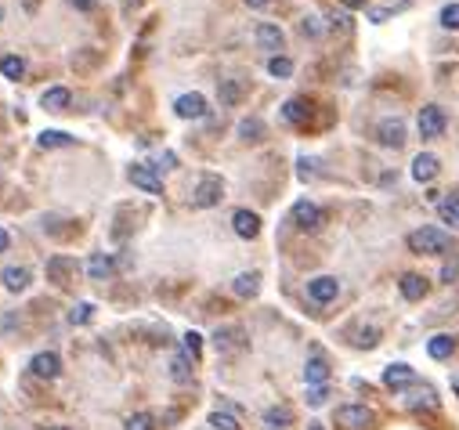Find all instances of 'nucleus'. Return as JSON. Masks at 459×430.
I'll list each match as a JSON object with an SVG mask.
<instances>
[{"label":"nucleus","instance_id":"58836bf2","mask_svg":"<svg viewBox=\"0 0 459 430\" xmlns=\"http://www.w3.org/2000/svg\"><path fill=\"white\" fill-rule=\"evenodd\" d=\"M441 25H445V29H459V4H448V8L441 11Z\"/></svg>","mask_w":459,"mask_h":430},{"label":"nucleus","instance_id":"4468645a","mask_svg":"<svg viewBox=\"0 0 459 430\" xmlns=\"http://www.w3.org/2000/svg\"><path fill=\"white\" fill-rule=\"evenodd\" d=\"M257 44H261L264 51H282V29L271 25V22H261V25H257Z\"/></svg>","mask_w":459,"mask_h":430},{"label":"nucleus","instance_id":"72a5a7b5","mask_svg":"<svg viewBox=\"0 0 459 430\" xmlns=\"http://www.w3.org/2000/svg\"><path fill=\"white\" fill-rule=\"evenodd\" d=\"M239 98H242V87L232 83V80H225V83H221V102H225V105H235Z\"/></svg>","mask_w":459,"mask_h":430},{"label":"nucleus","instance_id":"bb28decb","mask_svg":"<svg viewBox=\"0 0 459 430\" xmlns=\"http://www.w3.org/2000/svg\"><path fill=\"white\" fill-rule=\"evenodd\" d=\"M286 423H293V412H290V409H268V412H264V426H268V430H279V426H286Z\"/></svg>","mask_w":459,"mask_h":430},{"label":"nucleus","instance_id":"39448f33","mask_svg":"<svg viewBox=\"0 0 459 430\" xmlns=\"http://www.w3.org/2000/svg\"><path fill=\"white\" fill-rule=\"evenodd\" d=\"M293 225L300 228V232H315L318 225H322V210L311 203V199H300V203H293Z\"/></svg>","mask_w":459,"mask_h":430},{"label":"nucleus","instance_id":"9d476101","mask_svg":"<svg viewBox=\"0 0 459 430\" xmlns=\"http://www.w3.org/2000/svg\"><path fill=\"white\" fill-rule=\"evenodd\" d=\"M383 383H387L391 390H402V387L416 383V373H412V365H402V362L387 365V369H383Z\"/></svg>","mask_w":459,"mask_h":430},{"label":"nucleus","instance_id":"c03bdc74","mask_svg":"<svg viewBox=\"0 0 459 430\" xmlns=\"http://www.w3.org/2000/svg\"><path fill=\"white\" fill-rule=\"evenodd\" d=\"M73 4H76L80 11H90V8H95V4H98V0H73Z\"/></svg>","mask_w":459,"mask_h":430},{"label":"nucleus","instance_id":"a19ab883","mask_svg":"<svg viewBox=\"0 0 459 430\" xmlns=\"http://www.w3.org/2000/svg\"><path fill=\"white\" fill-rule=\"evenodd\" d=\"M304 33H308V37H318V33H322L318 18H304Z\"/></svg>","mask_w":459,"mask_h":430},{"label":"nucleus","instance_id":"5701e85b","mask_svg":"<svg viewBox=\"0 0 459 430\" xmlns=\"http://www.w3.org/2000/svg\"><path fill=\"white\" fill-rule=\"evenodd\" d=\"M438 217H441L445 225L459 228V196H445V199L438 203Z\"/></svg>","mask_w":459,"mask_h":430},{"label":"nucleus","instance_id":"e433bc0d","mask_svg":"<svg viewBox=\"0 0 459 430\" xmlns=\"http://www.w3.org/2000/svg\"><path fill=\"white\" fill-rule=\"evenodd\" d=\"M376 340H380V329L369 326V329H362V333H358V340H354V344H358L362 351H369V347H376Z\"/></svg>","mask_w":459,"mask_h":430},{"label":"nucleus","instance_id":"4be33fe9","mask_svg":"<svg viewBox=\"0 0 459 430\" xmlns=\"http://www.w3.org/2000/svg\"><path fill=\"white\" fill-rule=\"evenodd\" d=\"M452 351H455V340H452V336H445V333H438L434 340L427 344V354H431V358H438V362H445Z\"/></svg>","mask_w":459,"mask_h":430},{"label":"nucleus","instance_id":"f03ea898","mask_svg":"<svg viewBox=\"0 0 459 430\" xmlns=\"http://www.w3.org/2000/svg\"><path fill=\"white\" fill-rule=\"evenodd\" d=\"M221 199H225V181L217 174H203L199 184H196V192H192V203L199 210H206V206H217Z\"/></svg>","mask_w":459,"mask_h":430},{"label":"nucleus","instance_id":"c85d7f7f","mask_svg":"<svg viewBox=\"0 0 459 430\" xmlns=\"http://www.w3.org/2000/svg\"><path fill=\"white\" fill-rule=\"evenodd\" d=\"M40 145L44 148H62V145H73V134H66V131H44Z\"/></svg>","mask_w":459,"mask_h":430},{"label":"nucleus","instance_id":"9b49d317","mask_svg":"<svg viewBox=\"0 0 459 430\" xmlns=\"http://www.w3.org/2000/svg\"><path fill=\"white\" fill-rule=\"evenodd\" d=\"M232 228H235V235H242V239H257L261 217H257L254 210H235V213H232Z\"/></svg>","mask_w":459,"mask_h":430},{"label":"nucleus","instance_id":"0eeeda50","mask_svg":"<svg viewBox=\"0 0 459 430\" xmlns=\"http://www.w3.org/2000/svg\"><path fill=\"white\" fill-rule=\"evenodd\" d=\"M29 369H33V376H40V380H54L58 373H62V358H58L54 351H40V354H33Z\"/></svg>","mask_w":459,"mask_h":430},{"label":"nucleus","instance_id":"ea45409f","mask_svg":"<svg viewBox=\"0 0 459 430\" xmlns=\"http://www.w3.org/2000/svg\"><path fill=\"white\" fill-rule=\"evenodd\" d=\"M326 398H329V387H326V383H322V387H311V390H308V405L318 409V405L326 402Z\"/></svg>","mask_w":459,"mask_h":430},{"label":"nucleus","instance_id":"1a4fd4ad","mask_svg":"<svg viewBox=\"0 0 459 430\" xmlns=\"http://www.w3.org/2000/svg\"><path fill=\"white\" fill-rule=\"evenodd\" d=\"M376 141L387 145V148H402V141H405V123H402V119H380Z\"/></svg>","mask_w":459,"mask_h":430},{"label":"nucleus","instance_id":"ddd939ff","mask_svg":"<svg viewBox=\"0 0 459 430\" xmlns=\"http://www.w3.org/2000/svg\"><path fill=\"white\" fill-rule=\"evenodd\" d=\"M438 167H441V163H438L434 152H419V156L412 160V177L427 184V181H434V177H438Z\"/></svg>","mask_w":459,"mask_h":430},{"label":"nucleus","instance_id":"a18cd8bd","mask_svg":"<svg viewBox=\"0 0 459 430\" xmlns=\"http://www.w3.org/2000/svg\"><path fill=\"white\" fill-rule=\"evenodd\" d=\"M8 242H11V239H8V232H4V228H0V253H4V250H8Z\"/></svg>","mask_w":459,"mask_h":430},{"label":"nucleus","instance_id":"09e8293b","mask_svg":"<svg viewBox=\"0 0 459 430\" xmlns=\"http://www.w3.org/2000/svg\"><path fill=\"white\" fill-rule=\"evenodd\" d=\"M51 430H69V426H51Z\"/></svg>","mask_w":459,"mask_h":430},{"label":"nucleus","instance_id":"f257e3e1","mask_svg":"<svg viewBox=\"0 0 459 430\" xmlns=\"http://www.w3.org/2000/svg\"><path fill=\"white\" fill-rule=\"evenodd\" d=\"M452 246V235L434 228V225H427V228H416L409 232V250L419 253V257H434V253H445Z\"/></svg>","mask_w":459,"mask_h":430},{"label":"nucleus","instance_id":"49530a36","mask_svg":"<svg viewBox=\"0 0 459 430\" xmlns=\"http://www.w3.org/2000/svg\"><path fill=\"white\" fill-rule=\"evenodd\" d=\"M340 4H344V8H362L365 0H340Z\"/></svg>","mask_w":459,"mask_h":430},{"label":"nucleus","instance_id":"f3484780","mask_svg":"<svg viewBox=\"0 0 459 430\" xmlns=\"http://www.w3.org/2000/svg\"><path fill=\"white\" fill-rule=\"evenodd\" d=\"M304 380H308L311 387H322L326 380H329V365H326V358H308V365H304Z\"/></svg>","mask_w":459,"mask_h":430},{"label":"nucleus","instance_id":"f8f14e48","mask_svg":"<svg viewBox=\"0 0 459 430\" xmlns=\"http://www.w3.org/2000/svg\"><path fill=\"white\" fill-rule=\"evenodd\" d=\"M174 112H177L181 119H199V116L206 112V98L196 95V90H192V95H181V98L174 102Z\"/></svg>","mask_w":459,"mask_h":430},{"label":"nucleus","instance_id":"473e14b6","mask_svg":"<svg viewBox=\"0 0 459 430\" xmlns=\"http://www.w3.org/2000/svg\"><path fill=\"white\" fill-rule=\"evenodd\" d=\"M124 430H156V419H152L148 412H138V416H131L127 419V426Z\"/></svg>","mask_w":459,"mask_h":430},{"label":"nucleus","instance_id":"20e7f679","mask_svg":"<svg viewBox=\"0 0 459 430\" xmlns=\"http://www.w3.org/2000/svg\"><path fill=\"white\" fill-rule=\"evenodd\" d=\"M336 423L347 426V430H365V426H373V409H365V405H340V409H336Z\"/></svg>","mask_w":459,"mask_h":430},{"label":"nucleus","instance_id":"37998d69","mask_svg":"<svg viewBox=\"0 0 459 430\" xmlns=\"http://www.w3.org/2000/svg\"><path fill=\"white\" fill-rule=\"evenodd\" d=\"M455 275H459V264H448V268L441 271V279H445V282H452V279H455Z\"/></svg>","mask_w":459,"mask_h":430},{"label":"nucleus","instance_id":"a211bd4d","mask_svg":"<svg viewBox=\"0 0 459 430\" xmlns=\"http://www.w3.org/2000/svg\"><path fill=\"white\" fill-rule=\"evenodd\" d=\"M73 268H76V264H73L69 257H51V261H47V279H51V282H58V286H66Z\"/></svg>","mask_w":459,"mask_h":430},{"label":"nucleus","instance_id":"de8ad7c7","mask_svg":"<svg viewBox=\"0 0 459 430\" xmlns=\"http://www.w3.org/2000/svg\"><path fill=\"white\" fill-rule=\"evenodd\" d=\"M246 4H250V8H264V4H268V0H246Z\"/></svg>","mask_w":459,"mask_h":430},{"label":"nucleus","instance_id":"2f4dec72","mask_svg":"<svg viewBox=\"0 0 459 430\" xmlns=\"http://www.w3.org/2000/svg\"><path fill=\"white\" fill-rule=\"evenodd\" d=\"M268 73H271V76H290V73H293V61L282 58V54H275V58L268 61Z\"/></svg>","mask_w":459,"mask_h":430},{"label":"nucleus","instance_id":"c9c22d12","mask_svg":"<svg viewBox=\"0 0 459 430\" xmlns=\"http://www.w3.org/2000/svg\"><path fill=\"white\" fill-rule=\"evenodd\" d=\"M90 315H95V307H90V304H76L73 311H69V322H73V326H83V322H90Z\"/></svg>","mask_w":459,"mask_h":430},{"label":"nucleus","instance_id":"f704fd0d","mask_svg":"<svg viewBox=\"0 0 459 430\" xmlns=\"http://www.w3.org/2000/svg\"><path fill=\"white\" fill-rule=\"evenodd\" d=\"M409 405H412V409H438V398H434V390H431V387H423V394H419V398H412Z\"/></svg>","mask_w":459,"mask_h":430},{"label":"nucleus","instance_id":"79ce46f5","mask_svg":"<svg viewBox=\"0 0 459 430\" xmlns=\"http://www.w3.org/2000/svg\"><path fill=\"white\" fill-rule=\"evenodd\" d=\"M329 22H333L336 29H347V25H351V18H347V15H333Z\"/></svg>","mask_w":459,"mask_h":430},{"label":"nucleus","instance_id":"7ed1b4c3","mask_svg":"<svg viewBox=\"0 0 459 430\" xmlns=\"http://www.w3.org/2000/svg\"><path fill=\"white\" fill-rule=\"evenodd\" d=\"M445 127H448V119H445V112H441L438 105H423V109H419V134H423V141L441 138Z\"/></svg>","mask_w":459,"mask_h":430},{"label":"nucleus","instance_id":"2eb2a0df","mask_svg":"<svg viewBox=\"0 0 459 430\" xmlns=\"http://www.w3.org/2000/svg\"><path fill=\"white\" fill-rule=\"evenodd\" d=\"M398 289H402V297H405V300H423L431 286H427L423 275H402V282H398Z\"/></svg>","mask_w":459,"mask_h":430},{"label":"nucleus","instance_id":"b1692460","mask_svg":"<svg viewBox=\"0 0 459 430\" xmlns=\"http://www.w3.org/2000/svg\"><path fill=\"white\" fill-rule=\"evenodd\" d=\"M213 344H217L221 351L242 347V329H217V333H213Z\"/></svg>","mask_w":459,"mask_h":430},{"label":"nucleus","instance_id":"6ab92c4d","mask_svg":"<svg viewBox=\"0 0 459 430\" xmlns=\"http://www.w3.org/2000/svg\"><path fill=\"white\" fill-rule=\"evenodd\" d=\"M282 116H286L290 123H308V116H311V102H308V98H290V102L282 105Z\"/></svg>","mask_w":459,"mask_h":430},{"label":"nucleus","instance_id":"cd10ccee","mask_svg":"<svg viewBox=\"0 0 459 430\" xmlns=\"http://www.w3.org/2000/svg\"><path fill=\"white\" fill-rule=\"evenodd\" d=\"M261 134H264V123L261 119H242L239 123V138L242 141H261Z\"/></svg>","mask_w":459,"mask_h":430},{"label":"nucleus","instance_id":"dca6fc26","mask_svg":"<svg viewBox=\"0 0 459 430\" xmlns=\"http://www.w3.org/2000/svg\"><path fill=\"white\" fill-rule=\"evenodd\" d=\"M257 289H261V275H257V271L235 275V282H232V293H235V297H257Z\"/></svg>","mask_w":459,"mask_h":430},{"label":"nucleus","instance_id":"393cba45","mask_svg":"<svg viewBox=\"0 0 459 430\" xmlns=\"http://www.w3.org/2000/svg\"><path fill=\"white\" fill-rule=\"evenodd\" d=\"M0 279H4V286H8L11 293H18V289L29 286V271H25V268H4V275H0Z\"/></svg>","mask_w":459,"mask_h":430},{"label":"nucleus","instance_id":"8fccbe9b","mask_svg":"<svg viewBox=\"0 0 459 430\" xmlns=\"http://www.w3.org/2000/svg\"><path fill=\"white\" fill-rule=\"evenodd\" d=\"M0 15H4V11H0Z\"/></svg>","mask_w":459,"mask_h":430},{"label":"nucleus","instance_id":"a878e982","mask_svg":"<svg viewBox=\"0 0 459 430\" xmlns=\"http://www.w3.org/2000/svg\"><path fill=\"white\" fill-rule=\"evenodd\" d=\"M0 73H4L8 80H18L25 73V61L18 54H8V58H0Z\"/></svg>","mask_w":459,"mask_h":430},{"label":"nucleus","instance_id":"412c9836","mask_svg":"<svg viewBox=\"0 0 459 430\" xmlns=\"http://www.w3.org/2000/svg\"><path fill=\"white\" fill-rule=\"evenodd\" d=\"M69 98H73V95H69L66 87H51V90H44L40 102H44V109H51V112H62V109L69 105Z\"/></svg>","mask_w":459,"mask_h":430},{"label":"nucleus","instance_id":"6e6552de","mask_svg":"<svg viewBox=\"0 0 459 430\" xmlns=\"http://www.w3.org/2000/svg\"><path fill=\"white\" fill-rule=\"evenodd\" d=\"M336 293H340V282H336L333 275H318V279L308 282V297L315 304H329V300H336Z\"/></svg>","mask_w":459,"mask_h":430},{"label":"nucleus","instance_id":"c756f323","mask_svg":"<svg viewBox=\"0 0 459 430\" xmlns=\"http://www.w3.org/2000/svg\"><path fill=\"white\" fill-rule=\"evenodd\" d=\"M170 373H174V380H192V365H189V354H174V362H170Z\"/></svg>","mask_w":459,"mask_h":430},{"label":"nucleus","instance_id":"7c9ffc66","mask_svg":"<svg viewBox=\"0 0 459 430\" xmlns=\"http://www.w3.org/2000/svg\"><path fill=\"white\" fill-rule=\"evenodd\" d=\"M210 426H213V430H242L239 419L228 416V412H213V416H210Z\"/></svg>","mask_w":459,"mask_h":430},{"label":"nucleus","instance_id":"aec40b11","mask_svg":"<svg viewBox=\"0 0 459 430\" xmlns=\"http://www.w3.org/2000/svg\"><path fill=\"white\" fill-rule=\"evenodd\" d=\"M87 271H90V279H95V282H105L109 275L116 271V264H112L109 253H95V257H90V264H87Z\"/></svg>","mask_w":459,"mask_h":430},{"label":"nucleus","instance_id":"423d86ee","mask_svg":"<svg viewBox=\"0 0 459 430\" xmlns=\"http://www.w3.org/2000/svg\"><path fill=\"white\" fill-rule=\"evenodd\" d=\"M131 181H134V189H141V192H148V196H163V181L156 177V170H152V167L134 163V167H131Z\"/></svg>","mask_w":459,"mask_h":430},{"label":"nucleus","instance_id":"4c0bfd02","mask_svg":"<svg viewBox=\"0 0 459 430\" xmlns=\"http://www.w3.org/2000/svg\"><path fill=\"white\" fill-rule=\"evenodd\" d=\"M199 351H203V336H199V333H185V354H189V358H199Z\"/></svg>","mask_w":459,"mask_h":430}]
</instances>
